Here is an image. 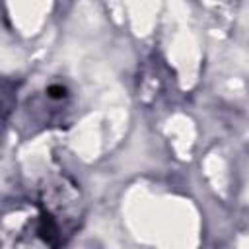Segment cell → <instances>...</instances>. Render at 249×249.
I'll return each mask as SVG.
<instances>
[{
	"mask_svg": "<svg viewBox=\"0 0 249 249\" xmlns=\"http://www.w3.org/2000/svg\"><path fill=\"white\" fill-rule=\"evenodd\" d=\"M35 204L39 245H64L84 220V196L78 185L66 175L49 179L41 187L39 200Z\"/></svg>",
	"mask_w": 249,
	"mask_h": 249,
	"instance_id": "6da1fadb",
	"label": "cell"
},
{
	"mask_svg": "<svg viewBox=\"0 0 249 249\" xmlns=\"http://www.w3.org/2000/svg\"><path fill=\"white\" fill-rule=\"evenodd\" d=\"M47 97L53 99V101H62V99L68 97V89L62 84H51L47 88Z\"/></svg>",
	"mask_w": 249,
	"mask_h": 249,
	"instance_id": "7a4b0ae2",
	"label": "cell"
}]
</instances>
